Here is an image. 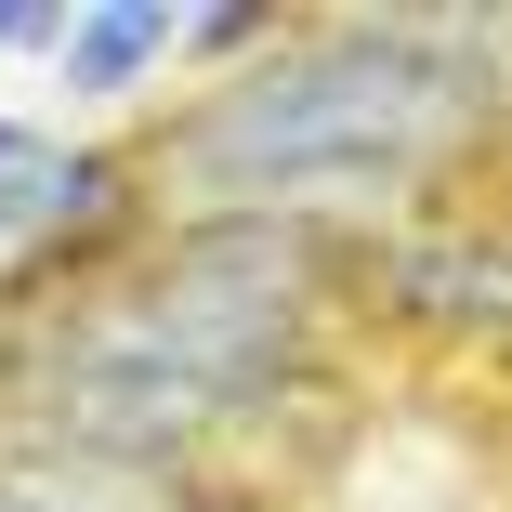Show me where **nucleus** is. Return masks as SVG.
I'll return each mask as SVG.
<instances>
[{
    "instance_id": "f257e3e1",
    "label": "nucleus",
    "mask_w": 512,
    "mask_h": 512,
    "mask_svg": "<svg viewBox=\"0 0 512 512\" xmlns=\"http://www.w3.org/2000/svg\"><path fill=\"white\" fill-rule=\"evenodd\" d=\"M276 342H289V250H263V237L224 224V237L171 250L132 302H106V316L66 342V368H53V421H66L79 447L145 460V447L197 434L211 407L263 394Z\"/></svg>"
},
{
    "instance_id": "20e7f679",
    "label": "nucleus",
    "mask_w": 512,
    "mask_h": 512,
    "mask_svg": "<svg viewBox=\"0 0 512 512\" xmlns=\"http://www.w3.org/2000/svg\"><path fill=\"white\" fill-rule=\"evenodd\" d=\"M171 40H184V14H171V0H132V14H79V27H66V79H79V92H119V79H132L145 53H171Z\"/></svg>"
},
{
    "instance_id": "423d86ee",
    "label": "nucleus",
    "mask_w": 512,
    "mask_h": 512,
    "mask_svg": "<svg viewBox=\"0 0 512 512\" xmlns=\"http://www.w3.org/2000/svg\"><path fill=\"white\" fill-rule=\"evenodd\" d=\"M0 512H79V499H53V486H40V499H0Z\"/></svg>"
},
{
    "instance_id": "f03ea898",
    "label": "nucleus",
    "mask_w": 512,
    "mask_h": 512,
    "mask_svg": "<svg viewBox=\"0 0 512 512\" xmlns=\"http://www.w3.org/2000/svg\"><path fill=\"white\" fill-rule=\"evenodd\" d=\"M473 92L421 53V40H381V27H342L316 53H289L263 79H237L211 119L184 132V171L224 184V197H316V184H394L421 171L447 132H460Z\"/></svg>"
},
{
    "instance_id": "7ed1b4c3",
    "label": "nucleus",
    "mask_w": 512,
    "mask_h": 512,
    "mask_svg": "<svg viewBox=\"0 0 512 512\" xmlns=\"http://www.w3.org/2000/svg\"><path fill=\"white\" fill-rule=\"evenodd\" d=\"M92 184H106V158H53L40 132H14V119H0V237L92 211Z\"/></svg>"
},
{
    "instance_id": "39448f33",
    "label": "nucleus",
    "mask_w": 512,
    "mask_h": 512,
    "mask_svg": "<svg viewBox=\"0 0 512 512\" xmlns=\"http://www.w3.org/2000/svg\"><path fill=\"white\" fill-rule=\"evenodd\" d=\"M407 289H421L434 316H512V263H486V250H447V263H421Z\"/></svg>"
}]
</instances>
